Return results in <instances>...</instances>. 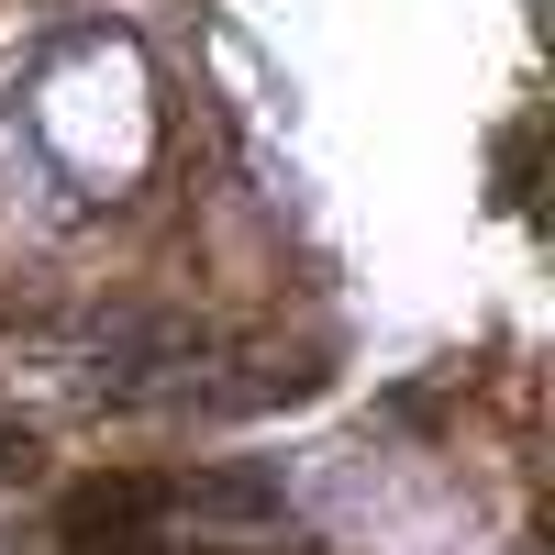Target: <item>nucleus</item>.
I'll list each match as a JSON object with an SVG mask.
<instances>
[{
    "instance_id": "1",
    "label": "nucleus",
    "mask_w": 555,
    "mask_h": 555,
    "mask_svg": "<svg viewBox=\"0 0 555 555\" xmlns=\"http://www.w3.org/2000/svg\"><path fill=\"white\" fill-rule=\"evenodd\" d=\"M156 512H167V478H101V489H78L67 500V555H167Z\"/></svg>"
},
{
    "instance_id": "2",
    "label": "nucleus",
    "mask_w": 555,
    "mask_h": 555,
    "mask_svg": "<svg viewBox=\"0 0 555 555\" xmlns=\"http://www.w3.org/2000/svg\"><path fill=\"white\" fill-rule=\"evenodd\" d=\"M167 512H201V522H278V512H289V489H278L267 467H190V478H167Z\"/></svg>"
},
{
    "instance_id": "3",
    "label": "nucleus",
    "mask_w": 555,
    "mask_h": 555,
    "mask_svg": "<svg viewBox=\"0 0 555 555\" xmlns=\"http://www.w3.org/2000/svg\"><path fill=\"white\" fill-rule=\"evenodd\" d=\"M34 467H44V434H34V423H12V411H0V489H23Z\"/></svg>"
}]
</instances>
